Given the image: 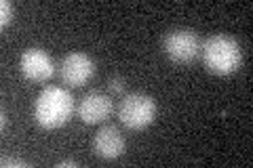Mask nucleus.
I'll list each match as a JSON object with an SVG mask.
<instances>
[{
  "mask_svg": "<svg viewBox=\"0 0 253 168\" xmlns=\"http://www.w3.org/2000/svg\"><path fill=\"white\" fill-rule=\"evenodd\" d=\"M76 109L74 97L61 86H46L34 103V118L42 129H59Z\"/></svg>",
  "mask_w": 253,
  "mask_h": 168,
  "instance_id": "obj_1",
  "label": "nucleus"
},
{
  "mask_svg": "<svg viewBox=\"0 0 253 168\" xmlns=\"http://www.w3.org/2000/svg\"><path fill=\"white\" fill-rule=\"evenodd\" d=\"M203 61L209 71L219 76H228L241 67L243 51L241 44L228 34H213L201 44Z\"/></svg>",
  "mask_w": 253,
  "mask_h": 168,
  "instance_id": "obj_2",
  "label": "nucleus"
},
{
  "mask_svg": "<svg viewBox=\"0 0 253 168\" xmlns=\"http://www.w3.org/2000/svg\"><path fill=\"white\" fill-rule=\"evenodd\" d=\"M118 118L131 131H141L150 126L156 118V101L144 93L125 95L118 105Z\"/></svg>",
  "mask_w": 253,
  "mask_h": 168,
  "instance_id": "obj_3",
  "label": "nucleus"
},
{
  "mask_svg": "<svg viewBox=\"0 0 253 168\" xmlns=\"http://www.w3.org/2000/svg\"><path fill=\"white\" fill-rule=\"evenodd\" d=\"M201 38L194 30L188 28H177L171 30L165 34L163 38V49L165 55L173 61L179 63V66H186V63H192L196 57L201 55Z\"/></svg>",
  "mask_w": 253,
  "mask_h": 168,
  "instance_id": "obj_4",
  "label": "nucleus"
},
{
  "mask_svg": "<svg viewBox=\"0 0 253 168\" xmlns=\"http://www.w3.org/2000/svg\"><path fill=\"white\" fill-rule=\"evenodd\" d=\"M95 74V61L86 53L74 51L68 53L59 63V78L68 86H83L86 84Z\"/></svg>",
  "mask_w": 253,
  "mask_h": 168,
  "instance_id": "obj_5",
  "label": "nucleus"
},
{
  "mask_svg": "<svg viewBox=\"0 0 253 168\" xmlns=\"http://www.w3.org/2000/svg\"><path fill=\"white\" fill-rule=\"evenodd\" d=\"M19 66H21V74L28 80H32V82H46L55 74V66H53V59L49 57V53L42 49H36V46L23 51Z\"/></svg>",
  "mask_w": 253,
  "mask_h": 168,
  "instance_id": "obj_6",
  "label": "nucleus"
},
{
  "mask_svg": "<svg viewBox=\"0 0 253 168\" xmlns=\"http://www.w3.org/2000/svg\"><path fill=\"white\" fill-rule=\"evenodd\" d=\"M76 111H78V118H81L84 124H99V122H104V120H108L110 114H112V99H110L106 93H99V91L86 93L84 97L78 101Z\"/></svg>",
  "mask_w": 253,
  "mask_h": 168,
  "instance_id": "obj_7",
  "label": "nucleus"
},
{
  "mask_svg": "<svg viewBox=\"0 0 253 168\" xmlns=\"http://www.w3.org/2000/svg\"><path fill=\"white\" fill-rule=\"evenodd\" d=\"M93 151L101 160H116L125 151V134L112 124H106L95 133L93 137Z\"/></svg>",
  "mask_w": 253,
  "mask_h": 168,
  "instance_id": "obj_8",
  "label": "nucleus"
},
{
  "mask_svg": "<svg viewBox=\"0 0 253 168\" xmlns=\"http://www.w3.org/2000/svg\"><path fill=\"white\" fill-rule=\"evenodd\" d=\"M0 11H2V17H0V26L6 28L9 23L13 21V4L9 2V0H2L0 2Z\"/></svg>",
  "mask_w": 253,
  "mask_h": 168,
  "instance_id": "obj_9",
  "label": "nucleus"
},
{
  "mask_svg": "<svg viewBox=\"0 0 253 168\" xmlns=\"http://www.w3.org/2000/svg\"><path fill=\"white\" fill-rule=\"evenodd\" d=\"M108 89H110V93H114V95H123L125 89H126L125 78H121V76L110 78V80H108Z\"/></svg>",
  "mask_w": 253,
  "mask_h": 168,
  "instance_id": "obj_10",
  "label": "nucleus"
},
{
  "mask_svg": "<svg viewBox=\"0 0 253 168\" xmlns=\"http://www.w3.org/2000/svg\"><path fill=\"white\" fill-rule=\"evenodd\" d=\"M2 166H28L23 160H13V158H2Z\"/></svg>",
  "mask_w": 253,
  "mask_h": 168,
  "instance_id": "obj_11",
  "label": "nucleus"
},
{
  "mask_svg": "<svg viewBox=\"0 0 253 168\" xmlns=\"http://www.w3.org/2000/svg\"><path fill=\"white\" fill-rule=\"evenodd\" d=\"M57 166L59 168H63V166H78V162H76V160H63V162H59Z\"/></svg>",
  "mask_w": 253,
  "mask_h": 168,
  "instance_id": "obj_12",
  "label": "nucleus"
}]
</instances>
